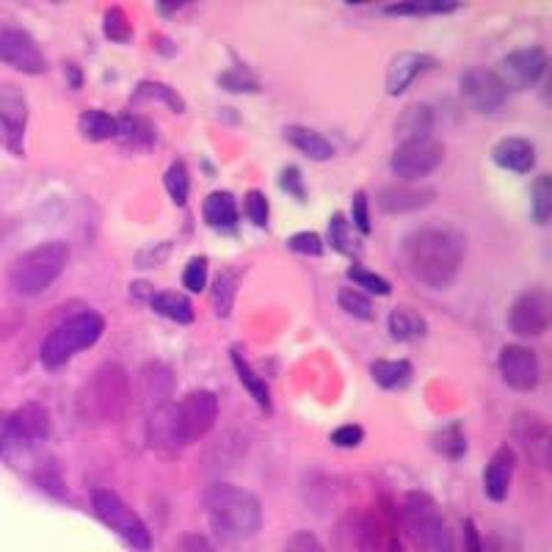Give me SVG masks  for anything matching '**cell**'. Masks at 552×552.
Instances as JSON below:
<instances>
[{
    "mask_svg": "<svg viewBox=\"0 0 552 552\" xmlns=\"http://www.w3.org/2000/svg\"><path fill=\"white\" fill-rule=\"evenodd\" d=\"M434 552H464L461 550V530L445 525V528H442V533H439L437 550Z\"/></svg>",
    "mask_w": 552,
    "mask_h": 552,
    "instance_id": "cell-54",
    "label": "cell"
},
{
    "mask_svg": "<svg viewBox=\"0 0 552 552\" xmlns=\"http://www.w3.org/2000/svg\"><path fill=\"white\" fill-rule=\"evenodd\" d=\"M337 301H340V307H343V312H348V315H354V318H359V321H370L373 318V301L368 299V293H362V290H354V288H343L340 293H337Z\"/></svg>",
    "mask_w": 552,
    "mask_h": 552,
    "instance_id": "cell-43",
    "label": "cell"
},
{
    "mask_svg": "<svg viewBox=\"0 0 552 552\" xmlns=\"http://www.w3.org/2000/svg\"><path fill=\"white\" fill-rule=\"evenodd\" d=\"M163 185H166V191L172 196V202L177 207H185L188 202V188H191V180H188V169H185V163H172L169 166V172L163 174Z\"/></svg>",
    "mask_w": 552,
    "mask_h": 552,
    "instance_id": "cell-42",
    "label": "cell"
},
{
    "mask_svg": "<svg viewBox=\"0 0 552 552\" xmlns=\"http://www.w3.org/2000/svg\"><path fill=\"white\" fill-rule=\"evenodd\" d=\"M9 431H12L14 445H34V442H45L53 431V417L42 403L28 401L20 409L9 414Z\"/></svg>",
    "mask_w": 552,
    "mask_h": 552,
    "instance_id": "cell-19",
    "label": "cell"
},
{
    "mask_svg": "<svg viewBox=\"0 0 552 552\" xmlns=\"http://www.w3.org/2000/svg\"><path fill=\"white\" fill-rule=\"evenodd\" d=\"M445 161V144L434 136L412 138L395 147L390 158V169L395 177H401L406 183L423 180L428 174H434Z\"/></svg>",
    "mask_w": 552,
    "mask_h": 552,
    "instance_id": "cell-9",
    "label": "cell"
},
{
    "mask_svg": "<svg viewBox=\"0 0 552 552\" xmlns=\"http://www.w3.org/2000/svg\"><path fill=\"white\" fill-rule=\"evenodd\" d=\"M403 254L417 282L431 290H445L456 282L464 265L467 235L450 221H426L406 235Z\"/></svg>",
    "mask_w": 552,
    "mask_h": 552,
    "instance_id": "cell-1",
    "label": "cell"
},
{
    "mask_svg": "<svg viewBox=\"0 0 552 552\" xmlns=\"http://www.w3.org/2000/svg\"><path fill=\"white\" fill-rule=\"evenodd\" d=\"M31 481H34L45 495L56 497V500H67V481H64V470H61V464H58L56 459L36 461V467L31 470Z\"/></svg>",
    "mask_w": 552,
    "mask_h": 552,
    "instance_id": "cell-34",
    "label": "cell"
},
{
    "mask_svg": "<svg viewBox=\"0 0 552 552\" xmlns=\"http://www.w3.org/2000/svg\"><path fill=\"white\" fill-rule=\"evenodd\" d=\"M431 448H434V453L442 456V459H464V456H467V434H464V426H461V423H450V426H442L439 431H434Z\"/></svg>",
    "mask_w": 552,
    "mask_h": 552,
    "instance_id": "cell-33",
    "label": "cell"
},
{
    "mask_svg": "<svg viewBox=\"0 0 552 552\" xmlns=\"http://www.w3.org/2000/svg\"><path fill=\"white\" fill-rule=\"evenodd\" d=\"M459 9V3L450 0H420V3H392L387 14H450Z\"/></svg>",
    "mask_w": 552,
    "mask_h": 552,
    "instance_id": "cell-44",
    "label": "cell"
},
{
    "mask_svg": "<svg viewBox=\"0 0 552 552\" xmlns=\"http://www.w3.org/2000/svg\"><path fill=\"white\" fill-rule=\"evenodd\" d=\"M403 530L414 544L417 552H434L437 550L439 533L445 528V517L439 511L437 500L428 495V492H409L403 497Z\"/></svg>",
    "mask_w": 552,
    "mask_h": 552,
    "instance_id": "cell-6",
    "label": "cell"
},
{
    "mask_svg": "<svg viewBox=\"0 0 552 552\" xmlns=\"http://www.w3.org/2000/svg\"><path fill=\"white\" fill-rule=\"evenodd\" d=\"M285 138H288V144H293L296 150L304 152L310 161H332L334 158L332 141L321 136L318 130H310V127L304 125H288L285 127Z\"/></svg>",
    "mask_w": 552,
    "mask_h": 552,
    "instance_id": "cell-26",
    "label": "cell"
},
{
    "mask_svg": "<svg viewBox=\"0 0 552 552\" xmlns=\"http://www.w3.org/2000/svg\"><path fill=\"white\" fill-rule=\"evenodd\" d=\"M461 100L475 114H495L506 103V86L497 78L495 69L470 67L461 72Z\"/></svg>",
    "mask_w": 552,
    "mask_h": 552,
    "instance_id": "cell-11",
    "label": "cell"
},
{
    "mask_svg": "<svg viewBox=\"0 0 552 552\" xmlns=\"http://www.w3.org/2000/svg\"><path fill=\"white\" fill-rule=\"evenodd\" d=\"M105 332V318L100 312L83 310L64 323H58L42 343V365L47 370H58L81 351H89Z\"/></svg>",
    "mask_w": 552,
    "mask_h": 552,
    "instance_id": "cell-5",
    "label": "cell"
},
{
    "mask_svg": "<svg viewBox=\"0 0 552 552\" xmlns=\"http://www.w3.org/2000/svg\"><path fill=\"white\" fill-rule=\"evenodd\" d=\"M183 6H185L183 0H177V3H163V0L161 3H155V9H158L161 14H166V17H169L172 12H177V9H183Z\"/></svg>",
    "mask_w": 552,
    "mask_h": 552,
    "instance_id": "cell-56",
    "label": "cell"
},
{
    "mask_svg": "<svg viewBox=\"0 0 552 552\" xmlns=\"http://www.w3.org/2000/svg\"><path fill=\"white\" fill-rule=\"evenodd\" d=\"M514 431V442H517L522 453L528 456L541 470H550L552 464V428L550 423L533 412H519L511 423Z\"/></svg>",
    "mask_w": 552,
    "mask_h": 552,
    "instance_id": "cell-15",
    "label": "cell"
},
{
    "mask_svg": "<svg viewBox=\"0 0 552 552\" xmlns=\"http://www.w3.org/2000/svg\"><path fill=\"white\" fill-rule=\"evenodd\" d=\"M246 216L252 221L254 227H268V199L260 191H249L246 194Z\"/></svg>",
    "mask_w": 552,
    "mask_h": 552,
    "instance_id": "cell-48",
    "label": "cell"
},
{
    "mask_svg": "<svg viewBox=\"0 0 552 552\" xmlns=\"http://www.w3.org/2000/svg\"><path fill=\"white\" fill-rule=\"evenodd\" d=\"M69 263V246L64 241L39 243L9 265V285L20 296H36L56 282Z\"/></svg>",
    "mask_w": 552,
    "mask_h": 552,
    "instance_id": "cell-4",
    "label": "cell"
},
{
    "mask_svg": "<svg viewBox=\"0 0 552 552\" xmlns=\"http://www.w3.org/2000/svg\"><path fill=\"white\" fill-rule=\"evenodd\" d=\"M150 307L163 318H169L174 323H194V307H191V301L185 299L183 293H177V290H161V293H152Z\"/></svg>",
    "mask_w": 552,
    "mask_h": 552,
    "instance_id": "cell-31",
    "label": "cell"
},
{
    "mask_svg": "<svg viewBox=\"0 0 552 552\" xmlns=\"http://www.w3.org/2000/svg\"><path fill=\"white\" fill-rule=\"evenodd\" d=\"M288 249L296 254H304V257H321L323 243L315 232H299L288 241Z\"/></svg>",
    "mask_w": 552,
    "mask_h": 552,
    "instance_id": "cell-49",
    "label": "cell"
},
{
    "mask_svg": "<svg viewBox=\"0 0 552 552\" xmlns=\"http://www.w3.org/2000/svg\"><path fill=\"white\" fill-rule=\"evenodd\" d=\"M12 431H9V414H0V456H6V450L12 448Z\"/></svg>",
    "mask_w": 552,
    "mask_h": 552,
    "instance_id": "cell-55",
    "label": "cell"
},
{
    "mask_svg": "<svg viewBox=\"0 0 552 552\" xmlns=\"http://www.w3.org/2000/svg\"><path fill=\"white\" fill-rule=\"evenodd\" d=\"M174 387L172 368H166L163 362H150L147 368L138 373L136 387H133V401L138 403L141 412L152 414L161 409L163 403H169V392Z\"/></svg>",
    "mask_w": 552,
    "mask_h": 552,
    "instance_id": "cell-18",
    "label": "cell"
},
{
    "mask_svg": "<svg viewBox=\"0 0 552 552\" xmlns=\"http://www.w3.org/2000/svg\"><path fill=\"white\" fill-rule=\"evenodd\" d=\"M133 403V381L119 362H103L78 395L81 412L94 423H119Z\"/></svg>",
    "mask_w": 552,
    "mask_h": 552,
    "instance_id": "cell-3",
    "label": "cell"
},
{
    "mask_svg": "<svg viewBox=\"0 0 552 552\" xmlns=\"http://www.w3.org/2000/svg\"><path fill=\"white\" fill-rule=\"evenodd\" d=\"M497 78L503 81L506 92H525L530 86H536L541 81V75L547 72V53L544 47H519V50H511L500 67L495 69Z\"/></svg>",
    "mask_w": 552,
    "mask_h": 552,
    "instance_id": "cell-12",
    "label": "cell"
},
{
    "mask_svg": "<svg viewBox=\"0 0 552 552\" xmlns=\"http://www.w3.org/2000/svg\"><path fill=\"white\" fill-rule=\"evenodd\" d=\"M552 323V293L547 288H528L519 293L511 310H508V326L517 337L533 340L550 329Z\"/></svg>",
    "mask_w": 552,
    "mask_h": 552,
    "instance_id": "cell-10",
    "label": "cell"
},
{
    "mask_svg": "<svg viewBox=\"0 0 552 552\" xmlns=\"http://www.w3.org/2000/svg\"><path fill=\"white\" fill-rule=\"evenodd\" d=\"M329 246H332L334 252L343 254L348 260H357L359 254H362V241H359L357 230L348 224L343 213H334L332 221H329Z\"/></svg>",
    "mask_w": 552,
    "mask_h": 552,
    "instance_id": "cell-32",
    "label": "cell"
},
{
    "mask_svg": "<svg viewBox=\"0 0 552 552\" xmlns=\"http://www.w3.org/2000/svg\"><path fill=\"white\" fill-rule=\"evenodd\" d=\"M205 508L216 533L224 539H249L263 525L260 497L235 483H210L205 489Z\"/></svg>",
    "mask_w": 552,
    "mask_h": 552,
    "instance_id": "cell-2",
    "label": "cell"
},
{
    "mask_svg": "<svg viewBox=\"0 0 552 552\" xmlns=\"http://www.w3.org/2000/svg\"><path fill=\"white\" fill-rule=\"evenodd\" d=\"M362 437H365V431L357 423H348V426H340L337 431H332V442L337 448H357Z\"/></svg>",
    "mask_w": 552,
    "mask_h": 552,
    "instance_id": "cell-52",
    "label": "cell"
},
{
    "mask_svg": "<svg viewBox=\"0 0 552 552\" xmlns=\"http://www.w3.org/2000/svg\"><path fill=\"white\" fill-rule=\"evenodd\" d=\"M279 188L290 194L293 199H299L304 202L307 199V188H304V177H301L299 166H285L282 172H279Z\"/></svg>",
    "mask_w": 552,
    "mask_h": 552,
    "instance_id": "cell-47",
    "label": "cell"
},
{
    "mask_svg": "<svg viewBox=\"0 0 552 552\" xmlns=\"http://www.w3.org/2000/svg\"><path fill=\"white\" fill-rule=\"evenodd\" d=\"M497 365H500V376H503V381L511 390L533 392L539 387V357L525 345H506L500 351V362Z\"/></svg>",
    "mask_w": 552,
    "mask_h": 552,
    "instance_id": "cell-17",
    "label": "cell"
},
{
    "mask_svg": "<svg viewBox=\"0 0 552 552\" xmlns=\"http://www.w3.org/2000/svg\"><path fill=\"white\" fill-rule=\"evenodd\" d=\"M461 550L464 552H483V541H481V533H478V528H475V522L472 519H461Z\"/></svg>",
    "mask_w": 552,
    "mask_h": 552,
    "instance_id": "cell-53",
    "label": "cell"
},
{
    "mask_svg": "<svg viewBox=\"0 0 552 552\" xmlns=\"http://www.w3.org/2000/svg\"><path fill=\"white\" fill-rule=\"evenodd\" d=\"M370 376L384 390H403L412 384V365L406 359H376L370 365Z\"/></svg>",
    "mask_w": 552,
    "mask_h": 552,
    "instance_id": "cell-30",
    "label": "cell"
},
{
    "mask_svg": "<svg viewBox=\"0 0 552 552\" xmlns=\"http://www.w3.org/2000/svg\"><path fill=\"white\" fill-rule=\"evenodd\" d=\"M103 34L105 39L119 42V45H125V42L133 39V25H130V20H127V14L122 6H108V9H105Z\"/></svg>",
    "mask_w": 552,
    "mask_h": 552,
    "instance_id": "cell-41",
    "label": "cell"
},
{
    "mask_svg": "<svg viewBox=\"0 0 552 552\" xmlns=\"http://www.w3.org/2000/svg\"><path fill=\"white\" fill-rule=\"evenodd\" d=\"M387 552H406V547L398 539H390L387 541Z\"/></svg>",
    "mask_w": 552,
    "mask_h": 552,
    "instance_id": "cell-58",
    "label": "cell"
},
{
    "mask_svg": "<svg viewBox=\"0 0 552 552\" xmlns=\"http://www.w3.org/2000/svg\"><path fill=\"white\" fill-rule=\"evenodd\" d=\"M67 69H69V83L78 89V86H81V69L78 67H67Z\"/></svg>",
    "mask_w": 552,
    "mask_h": 552,
    "instance_id": "cell-57",
    "label": "cell"
},
{
    "mask_svg": "<svg viewBox=\"0 0 552 552\" xmlns=\"http://www.w3.org/2000/svg\"><path fill=\"white\" fill-rule=\"evenodd\" d=\"M282 552H326V550H323V544L318 541L315 533H310V530H299V533H293V536H290Z\"/></svg>",
    "mask_w": 552,
    "mask_h": 552,
    "instance_id": "cell-51",
    "label": "cell"
},
{
    "mask_svg": "<svg viewBox=\"0 0 552 552\" xmlns=\"http://www.w3.org/2000/svg\"><path fill=\"white\" fill-rule=\"evenodd\" d=\"M183 285L191 293H202L207 285V260L205 257H191L183 271Z\"/></svg>",
    "mask_w": 552,
    "mask_h": 552,
    "instance_id": "cell-46",
    "label": "cell"
},
{
    "mask_svg": "<svg viewBox=\"0 0 552 552\" xmlns=\"http://www.w3.org/2000/svg\"><path fill=\"white\" fill-rule=\"evenodd\" d=\"M92 506L97 511V517L103 519V525L114 530L116 536H122L127 547L133 550H150L152 536L150 528L144 525V519L138 517L133 508L127 506L122 497L111 492V489H97L92 495Z\"/></svg>",
    "mask_w": 552,
    "mask_h": 552,
    "instance_id": "cell-7",
    "label": "cell"
},
{
    "mask_svg": "<svg viewBox=\"0 0 552 552\" xmlns=\"http://www.w3.org/2000/svg\"><path fill=\"white\" fill-rule=\"evenodd\" d=\"M351 216H354V230L359 235H368L370 232V205L368 194L365 191H357L354 199H351Z\"/></svg>",
    "mask_w": 552,
    "mask_h": 552,
    "instance_id": "cell-50",
    "label": "cell"
},
{
    "mask_svg": "<svg viewBox=\"0 0 552 552\" xmlns=\"http://www.w3.org/2000/svg\"><path fill=\"white\" fill-rule=\"evenodd\" d=\"M0 61L23 75H42L47 61L34 36L23 28H0Z\"/></svg>",
    "mask_w": 552,
    "mask_h": 552,
    "instance_id": "cell-16",
    "label": "cell"
},
{
    "mask_svg": "<svg viewBox=\"0 0 552 552\" xmlns=\"http://www.w3.org/2000/svg\"><path fill=\"white\" fill-rule=\"evenodd\" d=\"M392 340L398 343H412V340H423L428 334V323L420 312L409 310V307H398L390 312V321H387Z\"/></svg>",
    "mask_w": 552,
    "mask_h": 552,
    "instance_id": "cell-29",
    "label": "cell"
},
{
    "mask_svg": "<svg viewBox=\"0 0 552 552\" xmlns=\"http://www.w3.org/2000/svg\"><path fill=\"white\" fill-rule=\"evenodd\" d=\"M232 365H235V373H238V379L243 381V387H246L249 395L257 401V406H260L265 414H271L274 401H271V390H268V384H265L263 376H257V373L252 370V365H249L238 351H232Z\"/></svg>",
    "mask_w": 552,
    "mask_h": 552,
    "instance_id": "cell-35",
    "label": "cell"
},
{
    "mask_svg": "<svg viewBox=\"0 0 552 552\" xmlns=\"http://www.w3.org/2000/svg\"><path fill=\"white\" fill-rule=\"evenodd\" d=\"M116 138L130 152H152L158 147V133H155L150 119L141 114H130V111L116 119Z\"/></svg>",
    "mask_w": 552,
    "mask_h": 552,
    "instance_id": "cell-24",
    "label": "cell"
},
{
    "mask_svg": "<svg viewBox=\"0 0 552 552\" xmlns=\"http://www.w3.org/2000/svg\"><path fill=\"white\" fill-rule=\"evenodd\" d=\"M235 296H238V276H235V271H221L216 276V285H213V310L219 318L230 315Z\"/></svg>",
    "mask_w": 552,
    "mask_h": 552,
    "instance_id": "cell-40",
    "label": "cell"
},
{
    "mask_svg": "<svg viewBox=\"0 0 552 552\" xmlns=\"http://www.w3.org/2000/svg\"><path fill=\"white\" fill-rule=\"evenodd\" d=\"M130 100H133V103H147V100H152V103H163L169 111H174V114H183L185 111V100L180 97V92H174L172 86L158 81L138 83L136 89H133V94H130Z\"/></svg>",
    "mask_w": 552,
    "mask_h": 552,
    "instance_id": "cell-36",
    "label": "cell"
},
{
    "mask_svg": "<svg viewBox=\"0 0 552 552\" xmlns=\"http://www.w3.org/2000/svg\"><path fill=\"white\" fill-rule=\"evenodd\" d=\"M348 276H351V282L359 285V288H365V293H373V296H390L392 288L390 282L379 276L376 271H368V268H362V265H351L348 268Z\"/></svg>",
    "mask_w": 552,
    "mask_h": 552,
    "instance_id": "cell-45",
    "label": "cell"
},
{
    "mask_svg": "<svg viewBox=\"0 0 552 552\" xmlns=\"http://www.w3.org/2000/svg\"><path fill=\"white\" fill-rule=\"evenodd\" d=\"M434 130V111L428 105H409L403 108L395 119V136L398 141H412V138H426Z\"/></svg>",
    "mask_w": 552,
    "mask_h": 552,
    "instance_id": "cell-27",
    "label": "cell"
},
{
    "mask_svg": "<svg viewBox=\"0 0 552 552\" xmlns=\"http://www.w3.org/2000/svg\"><path fill=\"white\" fill-rule=\"evenodd\" d=\"M437 67V61L428 53H398L387 67V94L401 97L426 69Z\"/></svg>",
    "mask_w": 552,
    "mask_h": 552,
    "instance_id": "cell-21",
    "label": "cell"
},
{
    "mask_svg": "<svg viewBox=\"0 0 552 552\" xmlns=\"http://www.w3.org/2000/svg\"><path fill=\"white\" fill-rule=\"evenodd\" d=\"M514 467H517V453L508 445H500L495 456L486 464V470H483V492L489 500H495V503L506 500L508 486L514 478Z\"/></svg>",
    "mask_w": 552,
    "mask_h": 552,
    "instance_id": "cell-22",
    "label": "cell"
},
{
    "mask_svg": "<svg viewBox=\"0 0 552 552\" xmlns=\"http://www.w3.org/2000/svg\"><path fill=\"white\" fill-rule=\"evenodd\" d=\"M78 130H81L83 138L89 141H108V138H116V116L105 114V111H83L78 116Z\"/></svg>",
    "mask_w": 552,
    "mask_h": 552,
    "instance_id": "cell-37",
    "label": "cell"
},
{
    "mask_svg": "<svg viewBox=\"0 0 552 552\" xmlns=\"http://www.w3.org/2000/svg\"><path fill=\"white\" fill-rule=\"evenodd\" d=\"M219 420V398L210 390H194L183 395V401L174 403V426L183 448L207 437Z\"/></svg>",
    "mask_w": 552,
    "mask_h": 552,
    "instance_id": "cell-8",
    "label": "cell"
},
{
    "mask_svg": "<svg viewBox=\"0 0 552 552\" xmlns=\"http://www.w3.org/2000/svg\"><path fill=\"white\" fill-rule=\"evenodd\" d=\"M25 127H28V100L14 83H0V144L14 155H23Z\"/></svg>",
    "mask_w": 552,
    "mask_h": 552,
    "instance_id": "cell-14",
    "label": "cell"
},
{
    "mask_svg": "<svg viewBox=\"0 0 552 552\" xmlns=\"http://www.w3.org/2000/svg\"><path fill=\"white\" fill-rule=\"evenodd\" d=\"M147 437H150V448L161 456V459L172 461L180 459L183 453V442L177 437V426H174V403H163L161 409H155L150 414V428H147Z\"/></svg>",
    "mask_w": 552,
    "mask_h": 552,
    "instance_id": "cell-20",
    "label": "cell"
},
{
    "mask_svg": "<svg viewBox=\"0 0 552 552\" xmlns=\"http://www.w3.org/2000/svg\"><path fill=\"white\" fill-rule=\"evenodd\" d=\"M492 161H495L500 169L525 174L536 166V147L530 144L528 138L508 136L495 144V150H492Z\"/></svg>",
    "mask_w": 552,
    "mask_h": 552,
    "instance_id": "cell-25",
    "label": "cell"
},
{
    "mask_svg": "<svg viewBox=\"0 0 552 552\" xmlns=\"http://www.w3.org/2000/svg\"><path fill=\"white\" fill-rule=\"evenodd\" d=\"M219 86L224 89V92H232V94H257L260 89H263L252 69L241 67V64L219 72Z\"/></svg>",
    "mask_w": 552,
    "mask_h": 552,
    "instance_id": "cell-39",
    "label": "cell"
},
{
    "mask_svg": "<svg viewBox=\"0 0 552 552\" xmlns=\"http://www.w3.org/2000/svg\"><path fill=\"white\" fill-rule=\"evenodd\" d=\"M437 199L434 188H414V185H387L379 194V207L384 213H414Z\"/></svg>",
    "mask_w": 552,
    "mask_h": 552,
    "instance_id": "cell-23",
    "label": "cell"
},
{
    "mask_svg": "<svg viewBox=\"0 0 552 552\" xmlns=\"http://www.w3.org/2000/svg\"><path fill=\"white\" fill-rule=\"evenodd\" d=\"M202 216L216 230H232L238 224V202L230 191H213L202 205Z\"/></svg>",
    "mask_w": 552,
    "mask_h": 552,
    "instance_id": "cell-28",
    "label": "cell"
},
{
    "mask_svg": "<svg viewBox=\"0 0 552 552\" xmlns=\"http://www.w3.org/2000/svg\"><path fill=\"white\" fill-rule=\"evenodd\" d=\"M334 547L337 552H379L381 525L370 511H345L334 528Z\"/></svg>",
    "mask_w": 552,
    "mask_h": 552,
    "instance_id": "cell-13",
    "label": "cell"
},
{
    "mask_svg": "<svg viewBox=\"0 0 552 552\" xmlns=\"http://www.w3.org/2000/svg\"><path fill=\"white\" fill-rule=\"evenodd\" d=\"M530 216L536 224H550L552 221V177L550 174H539L533 185H530Z\"/></svg>",
    "mask_w": 552,
    "mask_h": 552,
    "instance_id": "cell-38",
    "label": "cell"
}]
</instances>
